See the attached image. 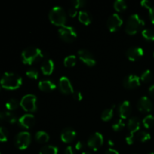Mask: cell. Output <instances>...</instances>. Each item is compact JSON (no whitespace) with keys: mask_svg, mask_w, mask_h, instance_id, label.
Segmentation results:
<instances>
[{"mask_svg":"<svg viewBox=\"0 0 154 154\" xmlns=\"http://www.w3.org/2000/svg\"><path fill=\"white\" fill-rule=\"evenodd\" d=\"M18 122L21 126L26 128V129H29V128L32 127L35 123V118L32 114H26L20 117Z\"/></svg>","mask_w":154,"mask_h":154,"instance_id":"9a60e30c","label":"cell"},{"mask_svg":"<svg viewBox=\"0 0 154 154\" xmlns=\"http://www.w3.org/2000/svg\"><path fill=\"white\" fill-rule=\"evenodd\" d=\"M108 144H109L110 146H114V142L111 139L108 140Z\"/></svg>","mask_w":154,"mask_h":154,"instance_id":"7dc6e473","label":"cell"},{"mask_svg":"<svg viewBox=\"0 0 154 154\" xmlns=\"http://www.w3.org/2000/svg\"><path fill=\"white\" fill-rule=\"evenodd\" d=\"M149 14H150V20L153 23H154V5L149 9Z\"/></svg>","mask_w":154,"mask_h":154,"instance_id":"b9f144b4","label":"cell"},{"mask_svg":"<svg viewBox=\"0 0 154 154\" xmlns=\"http://www.w3.org/2000/svg\"><path fill=\"white\" fill-rule=\"evenodd\" d=\"M59 84H60V90L64 94H71V93H73V92L75 91L70 80L67 77H61L60 81H59Z\"/></svg>","mask_w":154,"mask_h":154,"instance_id":"5bb4252c","label":"cell"},{"mask_svg":"<svg viewBox=\"0 0 154 154\" xmlns=\"http://www.w3.org/2000/svg\"><path fill=\"white\" fill-rule=\"evenodd\" d=\"M142 123L144 127L147 129H150L154 125V117L152 114H148L143 119Z\"/></svg>","mask_w":154,"mask_h":154,"instance_id":"484cf974","label":"cell"},{"mask_svg":"<svg viewBox=\"0 0 154 154\" xmlns=\"http://www.w3.org/2000/svg\"><path fill=\"white\" fill-rule=\"evenodd\" d=\"M141 126V120L137 117H132L129 119L127 123V126L131 133H135L138 132Z\"/></svg>","mask_w":154,"mask_h":154,"instance_id":"d6986e66","label":"cell"},{"mask_svg":"<svg viewBox=\"0 0 154 154\" xmlns=\"http://www.w3.org/2000/svg\"><path fill=\"white\" fill-rule=\"evenodd\" d=\"M39 154H58V148L53 145H45L41 148Z\"/></svg>","mask_w":154,"mask_h":154,"instance_id":"cb8c5ba5","label":"cell"},{"mask_svg":"<svg viewBox=\"0 0 154 154\" xmlns=\"http://www.w3.org/2000/svg\"><path fill=\"white\" fill-rule=\"evenodd\" d=\"M119 114L122 119H126L132 112L130 102L129 101H124L119 105Z\"/></svg>","mask_w":154,"mask_h":154,"instance_id":"e0dca14e","label":"cell"},{"mask_svg":"<svg viewBox=\"0 0 154 154\" xmlns=\"http://www.w3.org/2000/svg\"><path fill=\"white\" fill-rule=\"evenodd\" d=\"M153 55H154V54H153Z\"/></svg>","mask_w":154,"mask_h":154,"instance_id":"f5cc1de1","label":"cell"},{"mask_svg":"<svg viewBox=\"0 0 154 154\" xmlns=\"http://www.w3.org/2000/svg\"><path fill=\"white\" fill-rule=\"evenodd\" d=\"M81 154H91V153H90V152H88V151H84Z\"/></svg>","mask_w":154,"mask_h":154,"instance_id":"c3c4849f","label":"cell"},{"mask_svg":"<svg viewBox=\"0 0 154 154\" xmlns=\"http://www.w3.org/2000/svg\"><path fill=\"white\" fill-rule=\"evenodd\" d=\"M49 19L53 24L63 26L66 23V14L60 6H55L49 12Z\"/></svg>","mask_w":154,"mask_h":154,"instance_id":"277c9868","label":"cell"},{"mask_svg":"<svg viewBox=\"0 0 154 154\" xmlns=\"http://www.w3.org/2000/svg\"><path fill=\"white\" fill-rule=\"evenodd\" d=\"M59 35L63 41L72 42L77 38V32L74 27L70 26H63L58 30Z\"/></svg>","mask_w":154,"mask_h":154,"instance_id":"8992f818","label":"cell"},{"mask_svg":"<svg viewBox=\"0 0 154 154\" xmlns=\"http://www.w3.org/2000/svg\"><path fill=\"white\" fill-rule=\"evenodd\" d=\"M126 55L129 60L135 61L144 55V51L141 47L133 46L126 51Z\"/></svg>","mask_w":154,"mask_h":154,"instance_id":"4fadbf2b","label":"cell"},{"mask_svg":"<svg viewBox=\"0 0 154 154\" xmlns=\"http://www.w3.org/2000/svg\"><path fill=\"white\" fill-rule=\"evenodd\" d=\"M5 120V113L0 111V123Z\"/></svg>","mask_w":154,"mask_h":154,"instance_id":"bcb514c9","label":"cell"},{"mask_svg":"<svg viewBox=\"0 0 154 154\" xmlns=\"http://www.w3.org/2000/svg\"><path fill=\"white\" fill-rule=\"evenodd\" d=\"M19 106V102L16 99H11L6 102L5 107L9 111H12L14 110L17 109Z\"/></svg>","mask_w":154,"mask_h":154,"instance_id":"4316f807","label":"cell"},{"mask_svg":"<svg viewBox=\"0 0 154 154\" xmlns=\"http://www.w3.org/2000/svg\"><path fill=\"white\" fill-rule=\"evenodd\" d=\"M114 105H113L111 108H106V109L104 110L102 113V120L104 121H108V120H111L113 117V114H114Z\"/></svg>","mask_w":154,"mask_h":154,"instance_id":"d4e9b609","label":"cell"},{"mask_svg":"<svg viewBox=\"0 0 154 154\" xmlns=\"http://www.w3.org/2000/svg\"><path fill=\"white\" fill-rule=\"evenodd\" d=\"M114 7L117 11H122L126 8L127 5H126V2L123 1V0H117V1L114 2Z\"/></svg>","mask_w":154,"mask_h":154,"instance_id":"f546056e","label":"cell"},{"mask_svg":"<svg viewBox=\"0 0 154 154\" xmlns=\"http://www.w3.org/2000/svg\"><path fill=\"white\" fill-rule=\"evenodd\" d=\"M72 4L73 7L78 8L84 7L86 5V1L85 0H74Z\"/></svg>","mask_w":154,"mask_h":154,"instance_id":"d590c367","label":"cell"},{"mask_svg":"<svg viewBox=\"0 0 154 154\" xmlns=\"http://www.w3.org/2000/svg\"><path fill=\"white\" fill-rule=\"evenodd\" d=\"M78 19L82 23L89 25L92 22V16L87 11H81L78 14Z\"/></svg>","mask_w":154,"mask_h":154,"instance_id":"7402d4cb","label":"cell"},{"mask_svg":"<svg viewBox=\"0 0 154 154\" xmlns=\"http://www.w3.org/2000/svg\"><path fill=\"white\" fill-rule=\"evenodd\" d=\"M80 60L88 66H93L96 64V59L90 51L87 49H80L78 52Z\"/></svg>","mask_w":154,"mask_h":154,"instance_id":"9c48e42d","label":"cell"},{"mask_svg":"<svg viewBox=\"0 0 154 154\" xmlns=\"http://www.w3.org/2000/svg\"><path fill=\"white\" fill-rule=\"evenodd\" d=\"M149 154H154V153H149Z\"/></svg>","mask_w":154,"mask_h":154,"instance_id":"681fc988","label":"cell"},{"mask_svg":"<svg viewBox=\"0 0 154 154\" xmlns=\"http://www.w3.org/2000/svg\"><path fill=\"white\" fill-rule=\"evenodd\" d=\"M41 69L44 75H50L52 74L54 69V63L51 59H45L43 60L41 66Z\"/></svg>","mask_w":154,"mask_h":154,"instance_id":"ac0fdd59","label":"cell"},{"mask_svg":"<svg viewBox=\"0 0 154 154\" xmlns=\"http://www.w3.org/2000/svg\"><path fill=\"white\" fill-rule=\"evenodd\" d=\"M126 141L128 144H129V145L134 144V143H135V140H134L133 134L131 133L130 135H128V136L126 138Z\"/></svg>","mask_w":154,"mask_h":154,"instance_id":"60d3db41","label":"cell"},{"mask_svg":"<svg viewBox=\"0 0 154 154\" xmlns=\"http://www.w3.org/2000/svg\"><path fill=\"white\" fill-rule=\"evenodd\" d=\"M133 134L134 140L135 141H141V142H145V141H148L150 139L151 136L150 134L145 131H139L136 132L135 133Z\"/></svg>","mask_w":154,"mask_h":154,"instance_id":"44dd1931","label":"cell"},{"mask_svg":"<svg viewBox=\"0 0 154 154\" xmlns=\"http://www.w3.org/2000/svg\"><path fill=\"white\" fill-rule=\"evenodd\" d=\"M38 87L42 91L51 92L56 89V84L50 80H42L39 81Z\"/></svg>","mask_w":154,"mask_h":154,"instance_id":"ffe728a7","label":"cell"},{"mask_svg":"<svg viewBox=\"0 0 154 154\" xmlns=\"http://www.w3.org/2000/svg\"><path fill=\"white\" fill-rule=\"evenodd\" d=\"M20 106L29 112H34L37 109V98L33 94H26L21 99Z\"/></svg>","mask_w":154,"mask_h":154,"instance_id":"5b68a950","label":"cell"},{"mask_svg":"<svg viewBox=\"0 0 154 154\" xmlns=\"http://www.w3.org/2000/svg\"><path fill=\"white\" fill-rule=\"evenodd\" d=\"M22 78L14 72H5L2 77L0 84L1 86L7 90H16L22 84Z\"/></svg>","mask_w":154,"mask_h":154,"instance_id":"6da1fadb","label":"cell"},{"mask_svg":"<svg viewBox=\"0 0 154 154\" xmlns=\"http://www.w3.org/2000/svg\"><path fill=\"white\" fill-rule=\"evenodd\" d=\"M0 154H1V153H0Z\"/></svg>","mask_w":154,"mask_h":154,"instance_id":"816d5d0a","label":"cell"},{"mask_svg":"<svg viewBox=\"0 0 154 154\" xmlns=\"http://www.w3.org/2000/svg\"><path fill=\"white\" fill-rule=\"evenodd\" d=\"M105 154H119V153L117 151V150H114V149L109 148L108 150H107L106 151H105Z\"/></svg>","mask_w":154,"mask_h":154,"instance_id":"ee69618b","label":"cell"},{"mask_svg":"<svg viewBox=\"0 0 154 154\" xmlns=\"http://www.w3.org/2000/svg\"><path fill=\"white\" fill-rule=\"evenodd\" d=\"M44 57H45V54L39 48L32 46L26 48L21 54L23 63L28 65L32 64Z\"/></svg>","mask_w":154,"mask_h":154,"instance_id":"7a4b0ae2","label":"cell"},{"mask_svg":"<svg viewBox=\"0 0 154 154\" xmlns=\"http://www.w3.org/2000/svg\"><path fill=\"white\" fill-rule=\"evenodd\" d=\"M125 127V123H123V120L120 119V120H118V121H117L116 123H114V124L112 125V128L114 131L116 132H120V131L123 130Z\"/></svg>","mask_w":154,"mask_h":154,"instance_id":"d6a6232c","label":"cell"},{"mask_svg":"<svg viewBox=\"0 0 154 154\" xmlns=\"http://www.w3.org/2000/svg\"><path fill=\"white\" fill-rule=\"evenodd\" d=\"M76 64V57L75 55H69L64 59V65L66 67H73Z\"/></svg>","mask_w":154,"mask_h":154,"instance_id":"83f0119b","label":"cell"},{"mask_svg":"<svg viewBox=\"0 0 154 154\" xmlns=\"http://www.w3.org/2000/svg\"><path fill=\"white\" fill-rule=\"evenodd\" d=\"M141 4L143 7L146 8H148V9H150V8L153 6L152 5V3L150 2V1H148V0H142V1L141 2Z\"/></svg>","mask_w":154,"mask_h":154,"instance_id":"ab89813d","label":"cell"},{"mask_svg":"<svg viewBox=\"0 0 154 154\" xmlns=\"http://www.w3.org/2000/svg\"><path fill=\"white\" fill-rule=\"evenodd\" d=\"M86 147V144L84 141H79L77 142V144H75V149H76L77 150H83V149L85 148Z\"/></svg>","mask_w":154,"mask_h":154,"instance_id":"74e56055","label":"cell"},{"mask_svg":"<svg viewBox=\"0 0 154 154\" xmlns=\"http://www.w3.org/2000/svg\"><path fill=\"white\" fill-rule=\"evenodd\" d=\"M68 12H69V16L72 17H75L77 15V13H78V12H77V8H76L73 7V6H72L71 8H69V11Z\"/></svg>","mask_w":154,"mask_h":154,"instance_id":"f35d334b","label":"cell"},{"mask_svg":"<svg viewBox=\"0 0 154 154\" xmlns=\"http://www.w3.org/2000/svg\"><path fill=\"white\" fill-rule=\"evenodd\" d=\"M8 137V131L5 127H0V141H6Z\"/></svg>","mask_w":154,"mask_h":154,"instance_id":"836d02e7","label":"cell"},{"mask_svg":"<svg viewBox=\"0 0 154 154\" xmlns=\"http://www.w3.org/2000/svg\"><path fill=\"white\" fill-rule=\"evenodd\" d=\"M137 107L138 109L141 112L143 113H148L152 111L153 109V103L151 100L149 99L147 96H142L140 98L137 103Z\"/></svg>","mask_w":154,"mask_h":154,"instance_id":"8fae6325","label":"cell"},{"mask_svg":"<svg viewBox=\"0 0 154 154\" xmlns=\"http://www.w3.org/2000/svg\"><path fill=\"white\" fill-rule=\"evenodd\" d=\"M140 84H141V79L139 77L135 75H129L126 76V78L123 79V84L124 87L126 89H135L139 87Z\"/></svg>","mask_w":154,"mask_h":154,"instance_id":"7c38bea8","label":"cell"},{"mask_svg":"<svg viewBox=\"0 0 154 154\" xmlns=\"http://www.w3.org/2000/svg\"><path fill=\"white\" fill-rule=\"evenodd\" d=\"M72 96H73L74 99H75L76 101H81L83 99V96L82 93L80 91H74L73 93H72Z\"/></svg>","mask_w":154,"mask_h":154,"instance_id":"8d00e7d4","label":"cell"},{"mask_svg":"<svg viewBox=\"0 0 154 154\" xmlns=\"http://www.w3.org/2000/svg\"><path fill=\"white\" fill-rule=\"evenodd\" d=\"M144 26V21L137 14H133L128 18L125 30L129 35H135Z\"/></svg>","mask_w":154,"mask_h":154,"instance_id":"3957f363","label":"cell"},{"mask_svg":"<svg viewBox=\"0 0 154 154\" xmlns=\"http://www.w3.org/2000/svg\"><path fill=\"white\" fill-rule=\"evenodd\" d=\"M76 136V132L71 127H66L61 132V139L65 143H70L75 139Z\"/></svg>","mask_w":154,"mask_h":154,"instance_id":"2e32d148","label":"cell"},{"mask_svg":"<svg viewBox=\"0 0 154 154\" xmlns=\"http://www.w3.org/2000/svg\"><path fill=\"white\" fill-rule=\"evenodd\" d=\"M122 24H123V20L117 14H111L107 21V26L111 32L117 31L121 26Z\"/></svg>","mask_w":154,"mask_h":154,"instance_id":"30bf717a","label":"cell"},{"mask_svg":"<svg viewBox=\"0 0 154 154\" xmlns=\"http://www.w3.org/2000/svg\"><path fill=\"white\" fill-rule=\"evenodd\" d=\"M0 90H1V87H0Z\"/></svg>","mask_w":154,"mask_h":154,"instance_id":"f907efd6","label":"cell"},{"mask_svg":"<svg viewBox=\"0 0 154 154\" xmlns=\"http://www.w3.org/2000/svg\"><path fill=\"white\" fill-rule=\"evenodd\" d=\"M104 143L103 135L100 132H94L92 134L87 141V145L92 149V150H99L102 146Z\"/></svg>","mask_w":154,"mask_h":154,"instance_id":"ba28073f","label":"cell"},{"mask_svg":"<svg viewBox=\"0 0 154 154\" xmlns=\"http://www.w3.org/2000/svg\"><path fill=\"white\" fill-rule=\"evenodd\" d=\"M65 154H75L72 147H71V146H68V147L66 148V150H65Z\"/></svg>","mask_w":154,"mask_h":154,"instance_id":"7bdbcfd3","label":"cell"},{"mask_svg":"<svg viewBox=\"0 0 154 154\" xmlns=\"http://www.w3.org/2000/svg\"><path fill=\"white\" fill-rule=\"evenodd\" d=\"M5 120L10 123H16L17 119L16 115L11 111H7L5 112Z\"/></svg>","mask_w":154,"mask_h":154,"instance_id":"4dcf8cb0","label":"cell"},{"mask_svg":"<svg viewBox=\"0 0 154 154\" xmlns=\"http://www.w3.org/2000/svg\"><path fill=\"white\" fill-rule=\"evenodd\" d=\"M15 145L20 150L26 149L31 143V135L28 132H20L16 135L14 139Z\"/></svg>","mask_w":154,"mask_h":154,"instance_id":"52a82bcc","label":"cell"},{"mask_svg":"<svg viewBox=\"0 0 154 154\" xmlns=\"http://www.w3.org/2000/svg\"><path fill=\"white\" fill-rule=\"evenodd\" d=\"M26 75L30 78H32V79H37L38 78V70L35 69H30L29 70H27L26 72Z\"/></svg>","mask_w":154,"mask_h":154,"instance_id":"e575fe53","label":"cell"},{"mask_svg":"<svg viewBox=\"0 0 154 154\" xmlns=\"http://www.w3.org/2000/svg\"><path fill=\"white\" fill-rule=\"evenodd\" d=\"M35 138V140L38 143L45 144V143L48 142L50 137L49 135L46 132H45V131H38V132H36Z\"/></svg>","mask_w":154,"mask_h":154,"instance_id":"603a6c76","label":"cell"},{"mask_svg":"<svg viewBox=\"0 0 154 154\" xmlns=\"http://www.w3.org/2000/svg\"><path fill=\"white\" fill-rule=\"evenodd\" d=\"M149 93H150V95L152 97L154 98V84L149 87Z\"/></svg>","mask_w":154,"mask_h":154,"instance_id":"f6af8a7d","label":"cell"},{"mask_svg":"<svg viewBox=\"0 0 154 154\" xmlns=\"http://www.w3.org/2000/svg\"><path fill=\"white\" fill-rule=\"evenodd\" d=\"M153 78V74H152L151 71L147 69V70H145L141 75V81L144 83H147V82H150V81L152 80Z\"/></svg>","mask_w":154,"mask_h":154,"instance_id":"f1b7e54d","label":"cell"},{"mask_svg":"<svg viewBox=\"0 0 154 154\" xmlns=\"http://www.w3.org/2000/svg\"><path fill=\"white\" fill-rule=\"evenodd\" d=\"M142 35L149 41H154V32L150 29H145L142 31Z\"/></svg>","mask_w":154,"mask_h":154,"instance_id":"1f68e13d","label":"cell"}]
</instances>
